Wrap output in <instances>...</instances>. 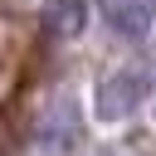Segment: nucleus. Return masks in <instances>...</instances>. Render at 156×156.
Instances as JSON below:
<instances>
[{
    "label": "nucleus",
    "instance_id": "nucleus-4",
    "mask_svg": "<svg viewBox=\"0 0 156 156\" xmlns=\"http://www.w3.org/2000/svg\"><path fill=\"white\" fill-rule=\"evenodd\" d=\"M102 15H107V24H112L117 34H127V39H136V34L151 29V0H102Z\"/></svg>",
    "mask_w": 156,
    "mask_h": 156
},
{
    "label": "nucleus",
    "instance_id": "nucleus-1",
    "mask_svg": "<svg viewBox=\"0 0 156 156\" xmlns=\"http://www.w3.org/2000/svg\"><path fill=\"white\" fill-rule=\"evenodd\" d=\"M83 136V112H78V98L73 93H58L44 102L39 122H34V146L44 156H68Z\"/></svg>",
    "mask_w": 156,
    "mask_h": 156
},
{
    "label": "nucleus",
    "instance_id": "nucleus-3",
    "mask_svg": "<svg viewBox=\"0 0 156 156\" xmlns=\"http://www.w3.org/2000/svg\"><path fill=\"white\" fill-rule=\"evenodd\" d=\"M39 24L49 39H78L88 29V0H44Z\"/></svg>",
    "mask_w": 156,
    "mask_h": 156
},
{
    "label": "nucleus",
    "instance_id": "nucleus-2",
    "mask_svg": "<svg viewBox=\"0 0 156 156\" xmlns=\"http://www.w3.org/2000/svg\"><path fill=\"white\" fill-rule=\"evenodd\" d=\"M141 102H146V78L136 68H117L98 83V117L102 122H127Z\"/></svg>",
    "mask_w": 156,
    "mask_h": 156
}]
</instances>
